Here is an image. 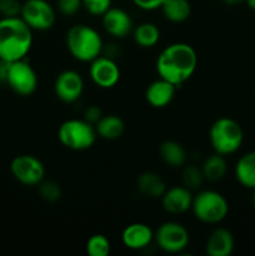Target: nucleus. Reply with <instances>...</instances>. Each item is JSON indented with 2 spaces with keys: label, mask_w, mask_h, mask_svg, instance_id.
I'll return each mask as SVG.
<instances>
[{
  "label": "nucleus",
  "mask_w": 255,
  "mask_h": 256,
  "mask_svg": "<svg viewBox=\"0 0 255 256\" xmlns=\"http://www.w3.org/2000/svg\"><path fill=\"white\" fill-rule=\"evenodd\" d=\"M155 66L159 78L180 88L194 75L198 54L186 42H172L160 52Z\"/></svg>",
  "instance_id": "obj_1"
},
{
  "label": "nucleus",
  "mask_w": 255,
  "mask_h": 256,
  "mask_svg": "<svg viewBox=\"0 0 255 256\" xmlns=\"http://www.w3.org/2000/svg\"><path fill=\"white\" fill-rule=\"evenodd\" d=\"M32 46V30L20 16L0 19V60L25 59Z\"/></svg>",
  "instance_id": "obj_2"
},
{
  "label": "nucleus",
  "mask_w": 255,
  "mask_h": 256,
  "mask_svg": "<svg viewBox=\"0 0 255 256\" xmlns=\"http://www.w3.org/2000/svg\"><path fill=\"white\" fill-rule=\"evenodd\" d=\"M102 39L98 30L88 24H75L66 32V48L75 60L90 62L102 52Z\"/></svg>",
  "instance_id": "obj_3"
},
{
  "label": "nucleus",
  "mask_w": 255,
  "mask_h": 256,
  "mask_svg": "<svg viewBox=\"0 0 255 256\" xmlns=\"http://www.w3.org/2000/svg\"><path fill=\"white\" fill-rule=\"evenodd\" d=\"M209 140L214 152L228 156L240 149L244 142V132L236 120L222 116L210 126Z\"/></svg>",
  "instance_id": "obj_4"
},
{
  "label": "nucleus",
  "mask_w": 255,
  "mask_h": 256,
  "mask_svg": "<svg viewBox=\"0 0 255 256\" xmlns=\"http://www.w3.org/2000/svg\"><path fill=\"white\" fill-rule=\"evenodd\" d=\"M192 212L199 222L215 225L222 222L229 212V202L215 190H200L194 195Z\"/></svg>",
  "instance_id": "obj_5"
},
{
  "label": "nucleus",
  "mask_w": 255,
  "mask_h": 256,
  "mask_svg": "<svg viewBox=\"0 0 255 256\" xmlns=\"http://www.w3.org/2000/svg\"><path fill=\"white\" fill-rule=\"evenodd\" d=\"M58 139L66 149L84 152L95 144L98 134L94 125L85 119H69L58 129Z\"/></svg>",
  "instance_id": "obj_6"
},
{
  "label": "nucleus",
  "mask_w": 255,
  "mask_h": 256,
  "mask_svg": "<svg viewBox=\"0 0 255 256\" xmlns=\"http://www.w3.org/2000/svg\"><path fill=\"white\" fill-rule=\"evenodd\" d=\"M2 82H6L8 86L15 94L20 96H29L38 89L39 80L32 64L26 59H20L12 62H6Z\"/></svg>",
  "instance_id": "obj_7"
},
{
  "label": "nucleus",
  "mask_w": 255,
  "mask_h": 256,
  "mask_svg": "<svg viewBox=\"0 0 255 256\" xmlns=\"http://www.w3.org/2000/svg\"><path fill=\"white\" fill-rule=\"evenodd\" d=\"M190 235L186 228L176 222H162L154 232V242L158 248L168 254H179L186 249Z\"/></svg>",
  "instance_id": "obj_8"
},
{
  "label": "nucleus",
  "mask_w": 255,
  "mask_h": 256,
  "mask_svg": "<svg viewBox=\"0 0 255 256\" xmlns=\"http://www.w3.org/2000/svg\"><path fill=\"white\" fill-rule=\"evenodd\" d=\"M20 18L32 30L45 32L54 26L56 12L48 0H25L22 5Z\"/></svg>",
  "instance_id": "obj_9"
},
{
  "label": "nucleus",
  "mask_w": 255,
  "mask_h": 256,
  "mask_svg": "<svg viewBox=\"0 0 255 256\" xmlns=\"http://www.w3.org/2000/svg\"><path fill=\"white\" fill-rule=\"evenodd\" d=\"M10 172L14 179L25 186H38L45 179L44 164L30 154L15 156L10 164Z\"/></svg>",
  "instance_id": "obj_10"
},
{
  "label": "nucleus",
  "mask_w": 255,
  "mask_h": 256,
  "mask_svg": "<svg viewBox=\"0 0 255 256\" xmlns=\"http://www.w3.org/2000/svg\"><path fill=\"white\" fill-rule=\"evenodd\" d=\"M84 92V80L75 70H64L54 82L55 96L62 102L72 104L82 98Z\"/></svg>",
  "instance_id": "obj_11"
},
{
  "label": "nucleus",
  "mask_w": 255,
  "mask_h": 256,
  "mask_svg": "<svg viewBox=\"0 0 255 256\" xmlns=\"http://www.w3.org/2000/svg\"><path fill=\"white\" fill-rule=\"evenodd\" d=\"M89 75L96 86L112 89L120 80L119 65L112 58L99 55L96 59L90 62Z\"/></svg>",
  "instance_id": "obj_12"
},
{
  "label": "nucleus",
  "mask_w": 255,
  "mask_h": 256,
  "mask_svg": "<svg viewBox=\"0 0 255 256\" xmlns=\"http://www.w3.org/2000/svg\"><path fill=\"white\" fill-rule=\"evenodd\" d=\"M102 24L105 32L112 38L122 39L132 34L134 29V22L126 10L122 8L112 6L102 16Z\"/></svg>",
  "instance_id": "obj_13"
},
{
  "label": "nucleus",
  "mask_w": 255,
  "mask_h": 256,
  "mask_svg": "<svg viewBox=\"0 0 255 256\" xmlns=\"http://www.w3.org/2000/svg\"><path fill=\"white\" fill-rule=\"evenodd\" d=\"M160 199H162V205L165 212L179 215L184 214L188 210H192L194 195L192 190L185 188L184 185H180V186H172L165 190Z\"/></svg>",
  "instance_id": "obj_14"
},
{
  "label": "nucleus",
  "mask_w": 255,
  "mask_h": 256,
  "mask_svg": "<svg viewBox=\"0 0 255 256\" xmlns=\"http://www.w3.org/2000/svg\"><path fill=\"white\" fill-rule=\"evenodd\" d=\"M122 242L126 249L142 250L154 242V232L144 222H132L122 230Z\"/></svg>",
  "instance_id": "obj_15"
},
{
  "label": "nucleus",
  "mask_w": 255,
  "mask_h": 256,
  "mask_svg": "<svg viewBox=\"0 0 255 256\" xmlns=\"http://www.w3.org/2000/svg\"><path fill=\"white\" fill-rule=\"evenodd\" d=\"M176 89L178 88L174 84L159 78L148 85L146 90H145V99H146L148 104L152 105V108L162 109V108L168 106L172 102Z\"/></svg>",
  "instance_id": "obj_16"
},
{
  "label": "nucleus",
  "mask_w": 255,
  "mask_h": 256,
  "mask_svg": "<svg viewBox=\"0 0 255 256\" xmlns=\"http://www.w3.org/2000/svg\"><path fill=\"white\" fill-rule=\"evenodd\" d=\"M234 246L235 240L232 232L225 228H216L208 236L205 252L209 256H230Z\"/></svg>",
  "instance_id": "obj_17"
},
{
  "label": "nucleus",
  "mask_w": 255,
  "mask_h": 256,
  "mask_svg": "<svg viewBox=\"0 0 255 256\" xmlns=\"http://www.w3.org/2000/svg\"><path fill=\"white\" fill-rule=\"evenodd\" d=\"M136 188L140 194L150 199H160L168 189L162 178L154 172H142L136 180Z\"/></svg>",
  "instance_id": "obj_18"
},
{
  "label": "nucleus",
  "mask_w": 255,
  "mask_h": 256,
  "mask_svg": "<svg viewBox=\"0 0 255 256\" xmlns=\"http://www.w3.org/2000/svg\"><path fill=\"white\" fill-rule=\"evenodd\" d=\"M235 178L242 186L255 189V150L245 152L235 164Z\"/></svg>",
  "instance_id": "obj_19"
},
{
  "label": "nucleus",
  "mask_w": 255,
  "mask_h": 256,
  "mask_svg": "<svg viewBox=\"0 0 255 256\" xmlns=\"http://www.w3.org/2000/svg\"><path fill=\"white\" fill-rule=\"evenodd\" d=\"M98 136L104 140H118L125 132V122L115 114L102 115V119L95 124Z\"/></svg>",
  "instance_id": "obj_20"
},
{
  "label": "nucleus",
  "mask_w": 255,
  "mask_h": 256,
  "mask_svg": "<svg viewBox=\"0 0 255 256\" xmlns=\"http://www.w3.org/2000/svg\"><path fill=\"white\" fill-rule=\"evenodd\" d=\"M159 155L162 162L172 168H182L186 164V150L175 140L162 142L159 146Z\"/></svg>",
  "instance_id": "obj_21"
},
{
  "label": "nucleus",
  "mask_w": 255,
  "mask_h": 256,
  "mask_svg": "<svg viewBox=\"0 0 255 256\" xmlns=\"http://www.w3.org/2000/svg\"><path fill=\"white\" fill-rule=\"evenodd\" d=\"M162 15L170 22H184L192 14V5L189 0H164L162 8Z\"/></svg>",
  "instance_id": "obj_22"
},
{
  "label": "nucleus",
  "mask_w": 255,
  "mask_h": 256,
  "mask_svg": "<svg viewBox=\"0 0 255 256\" xmlns=\"http://www.w3.org/2000/svg\"><path fill=\"white\" fill-rule=\"evenodd\" d=\"M202 174L205 180L212 182H220L224 179L228 172V162L224 155H220L214 152L212 155L208 156L202 165Z\"/></svg>",
  "instance_id": "obj_23"
},
{
  "label": "nucleus",
  "mask_w": 255,
  "mask_h": 256,
  "mask_svg": "<svg viewBox=\"0 0 255 256\" xmlns=\"http://www.w3.org/2000/svg\"><path fill=\"white\" fill-rule=\"evenodd\" d=\"M132 39L139 46L149 49L159 42L160 30L154 22H142L132 29Z\"/></svg>",
  "instance_id": "obj_24"
},
{
  "label": "nucleus",
  "mask_w": 255,
  "mask_h": 256,
  "mask_svg": "<svg viewBox=\"0 0 255 256\" xmlns=\"http://www.w3.org/2000/svg\"><path fill=\"white\" fill-rule=\"evenodd\" d=\"M205 178L202 174V168H198L195 165H186L182 166V182L185 188L190 189L192 192L202 188Z\"/></svg>",
  "instance_id": "obj_25"
},
{
  "label": "nucleus",
  "mask_w": 255,
  "mask_h": 256,
  "mask_svg": "<svg viewBox=\"0 0 255 256\" xmlns=\"http://www.w3.org/2000/svg\"><path fill=\"white\" fill-rule=\"evenodd\" d=\"M112 250L109 239L102 234H94L88 239L86 252L90 256H108Z\"/></svg>",
  "instance_id": "obj_26"
},
{
  "label": "nucleus",
  "mask_w": 255,
  "mask_h": 256,
  "mask_svg": "<svg viewBox=\"0 0 255 256\" xmlns=\"http://www.w3.org/2000/svg\"><path fill=\"white\" fill-rule=\"evenodd\" d=\"M39 195L42 200L48 202H55L62 198V192L60 185L54 180H42L39 185Z\"/></svg>",
  "instance_id": "obj_27"
},
{
  "label": "nucleus",
  "mask_w": 255,
  "mask_h": 256,
  "mask_svg": "<svg viewBox=\"0 0 255 256\" xmlns=\"http://www.w3.org/2000/svg\"><path fill=\"white\" fill-rule=\"evenodd\" d=\"M112 6V0H82V8L92 16H102Z\"/></svg>",
  "instance_id": "obj_28"
},
{
  "label": "nucleus",
  "mask_w": 255,
  "mask_h": 256,
  "mask_svg": "<svg viewBox=\"0 0 255 256\" xmlns=\"http://www.w3.org/2000/svg\"><path fill=\"white\" fill-rule=\"evenodd\" d=\"M22 5L19 0H0V15L2 18L20 16Z\"/></svg>",
  "instance_id": "obj_29"
},
{
  "label": "nucleus",
  "mask_w": 255,
  "mask_h": 256,
  "mask_svg": "<svg viewBox=\"0 0 255 256\" xmlns=\"http://www.w3.org/2000/svg\"><path fill=\"white\" fill-rule=\"evenodd\" d=\"M56 6L60 14L72 16L82 8V0H58Z\"/></svg>",
  "instance_id": "obj_30"
},
{
  "label": "nucleus",
  "mask_w": 255,
  "mask_h": 256,
  "mask_svg": "<svg viewBox=\"0 0 255 256\" xmlns=\"http://www.w3.org/2000/svg\"><path fill=\"white\" fill-rule=\"evenodd\" d=\"M102 115H104L102 114V110L100 109L98 105H90V106L85 110L84 119L95 126V124L102 119Z\"/></svg>",
  "instance_id": "obj_31"
},
{
  "label": "nucleus",
  "mask_w": 255,
  "mask_h": 256,
  "mask_svg": "<svg viewBox=\"0 0 255 256\" xmlns=\"http://www.w3.org/2000/svg\"><path fill=\"white\" fill-rule=\"evenodd\" d=\"M135 6L139 9L145 10V12H152L162 8L164 0H132Z\"/></svg>",
  "instance_id": "obj_32"
},
{
  "label": "nucleus",
  "mask_w": 255,
  "mask_h": 256,
  "mask_svg": "<svg viewBox=\"0 0 255 256\" xmlns=\"http://www.w3.org/2000/svg\"><path fill=\"white\" fill-rule=\"evenodd\" d=\"M225 5H229V6H238V5L245 2V0H222Z\"/></svg>",
  "instance_id": "obj_33"
},
{
  "label": "nucleus",
  "mask_w": 255,
  "mask_h": 256,
  "mask_svg": "<svg viewBox=\"0 0 255 256\" xmlns=\"http://www.w3.org/2000/svg\"><path fill=\"white\" fill-rule=\"evenodd\" d=\"M245 2H246V5L250 8V9L255 12V0H245Z\"/></svg>",
  "instance_id": "obj_34"
},
{
  "label": "nucleus",
  "mask_w": 255,
  "mask_h": 256,
  "mask_svg": "<svg viewBox=\"0 0 255 256\" xmlns=\"http://www.w3.org/2000/svg\"><path fill=\"white\" fill-rule=\"evenodd\" d=\"M252 199H250V202H252V206L254 208V210H255V189H252Z\"/></svg>",
  "instance_id": "obj_35"
}]
</instances>
